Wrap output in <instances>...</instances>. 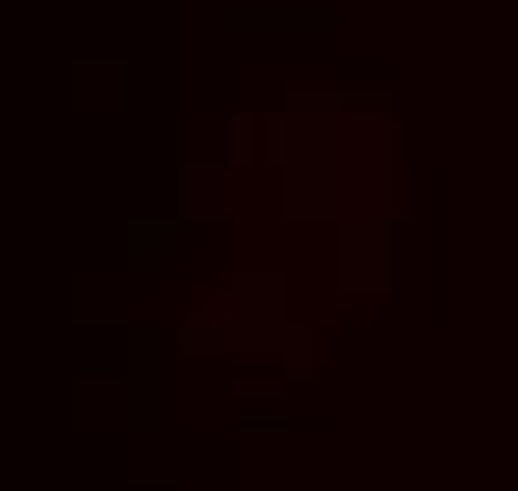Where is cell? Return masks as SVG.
Returning a JSON list of instances; mask_svg holds the SVG:
<instances>
[{"mask_svg": "<svg viewBox=\"0 0 518 491\" xmlns=\"http://www.w3.org/2000/svg\"><path fill=\"white\" fill-rule=\"evenodd\" d=\"M226 186H233V180H226V166H193V173H186V213H193V219H200V213L220 219L226 206H233Z\"/></svg>", "mask_w": 518, "mask_h": 491, "instance_id": "cell-4", "label": "cell"}, {"mask_svg": "<svg viewBox=\"0 0 518 491\" xmlns=\"http://www.w3.org/2000/svg\"><path fill=\"white\" fill-rule=\"evenodd\" d=\"M339 279L352 292H386L392 279V253H386V213L372 219H346V246H339Z\"/></svg>", "mask_w": 518, "mask_h": 491, "instance_id": "cell-3", "label": "cell"}, {"mask_svg": "<svg viewBox=\"0 0 518 491\" xmlns=\"http://www.w3.org/2000/svg\"><path fill=\"white\" fill-rule=\"evenodd\" d=\"M286 279L279 273H246L226 286L220 312L200 319V339H220V346H266V339H286Z\"/></svg>", "mask_w": 518, "mask_h": 491, "instance_id": "cell-1", "label": "cell"}, {"mask_svg": "<svg viewBox=\"0 0 518 491\" xmlns=\"http://www.w3.org/2000/svg\"><path fill=\"white\" fill-rule=\"evenodd\" d=\"M333 200H339V219L386 213V120H346L339 127Z\"/></svg>", "mask_w": 518, "mask_h": 491, "instance_id": "cell-2", "label": "cell"}]
</instances>
